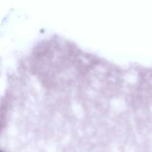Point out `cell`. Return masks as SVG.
<instances>
[{
    "label": "cell",
    "instance_id": "1",
    "mask_svg": "<svg viewBox=\"0 0 152 152\" xmlns=\"http://www.w3.org/2000/svg\"><path fill=\"white\" fill-rule=\"evenodd\" d=\"M0 152H2V151H0Z\"/></svg>",
    "mask_w": 152,
    "mask_h": 152
}]
</instances>
